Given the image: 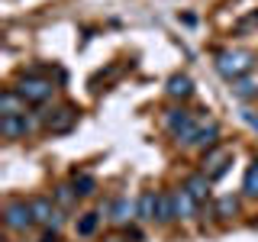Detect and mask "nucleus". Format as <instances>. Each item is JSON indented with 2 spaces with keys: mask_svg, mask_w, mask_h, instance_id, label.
<instances>
[{
  "mask_svg": "<svg viewBox=\"0 0 258 242\" xmlns=\"http://www.w3.org/2000/svg\"><path fill=\"white\" fill-rule=\"evenodd\" d=\"M252 68H255V52H248V48H223L216 55V75L226 78L229 84L252 75Z\"/></svg>",
  "mask_w": 258,
  "mask_h": 242,
  "instance_id": "f257e3e1",
  "label": "nucleus"
},
{
  "mask_svg": "<svg viewBox=\"0 0 258 242\" xmlns=\"http://www.w3.org/2000/svg\"><path fill=\"white\" fill-rule=\"evenodd\" d=\"M165 129L171 133V139L181 142V145L197 142V116H194L190 110H184V107L165 110Z\"/></svg>",
  "mask_w": 258,
  "mask_h": 242,
  "instance_id": "f03ea898",
  "label": "nucleus"
},
{
  "mask_svg": "<svg viewBox=\"0 0 258 242\" xmlns=\"http://www.w3.org/2000/svg\"><path fill=\"white\" fill-rule=\"evenodd\" d=\"M32 207V216H36V226H42L45 236H58V229L64 226V216H61V207L48 197H32L29 200Z\"/></svg>",
  "mask_w": 258,
  "mask_h": 242,
  "instance_id": "7ed1b4c3",
  "label": "nucleus"
},
{
  "mask_svg": "<svg viewBox=\"0 0 258 242\" xmlns=\"http://www.w3.org/2000/svg\"><path fill=\"white\" fill-rule=\"evenodd\" d=\"M16 94L26 103H45L55 94V84H52V78H42V75H23L16 81Z\"/></svg>",
  "mask_w": 258,
  "mask_h": 242,
  "instance_id": "20e7f679",
  "label": "nucleus"
},
{
  "mask_svg": "<svg viewBox=\"0 0 258 242\" xmlns=\"http://www.w3.org/2000/svg\"><path fill=\"white\" fill-rule=\"evenodd\" d=\"M4 223H7V229H13V232H23V229H29V226H36L29 200H10V204L4 207Z\"/></svg>",
  "mask_w": 258,
  "mask_h": 242,
  "instance_id": "39448f33",
  "label": "nucleus"
},
{
  "mask_svg": "<svg viewBox=\"0 0 258 242\" xmlns=\"http://www.w3.org/2000/svg\"><path fill=\"white\" fill-rule=\"evenodd\" d=\"M229 161H232V155L226 149H210L204 155V174L210 181H220V177L229 171Z\"/></svg>",
  "mask_w": 258,
  "mask_h": 242,
  "instance_id": "423d86ee",
  "label": "nucleus"
},
{
  "mask_svg": "<svg viewBox=\"0 0 258 242\" xmlns=\"http://www.w3.org/2000/svg\"><path fill=\"white\" fill-rule=\"evenodd\" d=\"M48 133H71L78 123V110L75 107H58V110H52L48 116L42 119Z\"/></svg>",
  "mask_w": 258,
  "mask_h": 242,
  "instance_id": "0eeeda50",
  "label": "nucleus"
},
{
  "mask_svg": "<svg viewBox=\"0 0 258 242\" xmlns=\"http://www.w3.org/2000/svg\"><path fill=\"white\" fill-rule=\"evenodd\" d=\"M216 142H220V123H216L213 116H197V149H216Z\"/></svg>",
  "mask_w": 258,
  "mask_h": 242,
  "instance_id": "6e6552de",
  "label": "nucleus"
},
{
  "mask_svg": "<svg viewBox=\"0 0 258 242\" xmlns=\"http://www.w3.org/2000/svg\"><path fill=\"white\" fill-rule=\"evenodd\" d=\"M36 126V116H0V133L7 139H23Z\"/></svg>",
  "mask_w": 258,
  "mask_h": 242,
  "instance_id": "1a4fd4ad",
  "label": "nucleus"
},
{
  "mask_svg": "<svg viewBox=\"0 0 258 242\" xmlns=\"http://www.w3.org/2000/svg\"><path fill=\"white\" fill-rule=\"evenodd\" d=\"M171 197H174V216H177V220H194V216H197V207H200V204L190 197L187 188L171 191Z\"/></svg>",
  "mask_w": 258,
  "mask_h": 242,
  "instance_id": "9d476101",
  "label": "nucleus"
},
{
  "mask_svg": "<svg viewBox=\"0 0 258 242\" xmlns=\"http://www.w3.org/2000/svg\"><path fill=\"white\" fill-rule=\"evenodd\" d=\"M107 216H110L116 226H129V220L136 216V204H133L129 197H116V200L107 207Z\"/></svg>",
  "mask_w": 258,
  "mask_h": 242,
  "instance_id": "9b49d317",
  "label": "nucleus"
},
{
  "mask_svg": "<svg viewBox=\"0 0 258 242\" xmlns=\"http://www.w3.org/2000/svg\"><path fill=\"white\" fill-rule=\"evenodd\" d=\"M0 116H26V100L16 94V87L0 94Z\"/></svg>",
  "mask_w": 258,
  "mask_h": 242,
  "instance_id": "f8f14e48",
  "label": "nucleus"
},
{
  "mask_svg": "<svg viewBox=\"0 0 258 242\" xmlns=\"http://www.w3.org/2000/svg\"><path fill=\"white\" fill-rule=\"evenodd\" d=\"M165 91H168V97H174V100H187L194 94V81L187 75H171L168 84H165Z\"/></svg>",
  "mask_w": 258,
  "mask_h": 242,
  "instance_id": "ddd939ff",
  "label": "nucleus"
},
{
  "mask_svg": "<svg viewBox=\"0 0 258 242\" xmlns=\"http://www.w3.org/2000/svg\"><path fill=\"white\" fill-rule=\"evenodd\" d=\"M210 184H213V181H210V177L200 171V174H190L187 181H184V188L190 191V197L197 200V204H207V197H210Z\"/></svg>",
  "mask_w": 258,
  "mask_h": 242,
  "instance_id": "4468645a",
  "label": "nucleus"
},
{
  "mask_svg": "<svg viewBox=\"0 0 258 242\" xmlns=\"http://www.w3.org/2000/svg\"><path fill=\"white\" fill-rule=\"evenodd\" d=\"M155 204H158V191H145L136 200V220H142V223L155 220Z\"/></svg>",
  "mask_w": 258,
  "mask_h": 242,
  "instance_id": "2eb2a0df",
  "label": "nucleus"
},
{
  "mask_svg": "<svg viewBox=\"0 0 258 242\" xmlns=\"http://www.w3.org/2000/svg\"><path fill=\"white\" fill-rule=\"evenodd\" d=\"M155 220H158V223H171V220H177V216H174V197H171V191H158Z\"/></svg>",
  "mask_w": 258,
  "mask_h": 242,
  "instance_id": "dca6fc26",
  "label": "nucleus"
},
{
  "mask_svg": "<svg viewBox=\"0 0 258 242\" xmlns=\"http://www.w3.org/2000/svg\"><path fill=\"white\" fill-rule=\"evenodd\" d=\"M71 188L78 191V197H91V194L97 191V177L87 174V171H75V177H71Z\"/></svg>",
  "mask_w": 258,
  "mask_h": 242,
  "instance_id": "f3484780",
  "label": "nucleus"
},
{
  "mask_svg": "<svg viewBox=\"0 0 258 242\" xmlns=\"http://www.w3.org/2000/svg\"><path fill=\"white\" fill-rule=\"evenodd\" d=\"M229 91H232V97H239V100H248V97H255V94H258V81L245 75V78L232 81V84H229Z\"/></svg>",
  "mask_w": 258,
  "mask_h": 242,
  "instance_id": "a211bd4d",
  "label": "nucleus"
},
{
  "mask_svg": "<svg viewBox=\"0 0 258 242\" xmlns=\"http://www.w3.org/2000/svg\"><path fill=\"white\" fill-rule=\"evenodd\" d=\"M52 200H55L61 210H64V207H75V204H78V191L71 188V184H58V188H55V194H52Z\"/></svg>",
  "mask_w": 258,
  "mask_h": 242,
  "instance_id": "6ab92c4d",
  "label": "nucleus"
},
{
  "mask_svg": "<svg viewBox=\"0 0 258 242\" xmlns=\"http://www.w3.org/2000/svg\"><path fill=\"white\" fill-rule=\"evenodd\" d=\"M239 213V197H232V194H226V197L216 200V216L220 220H229V216Z\"/></svg>",
  "mask_w": 258,
  "mask_h": 242,
  "instance_id": "aec40b11",
  "label": "nucleus"
},
{
  "mask_svg": "<svg viewBox=\"0 0 258 242\" xmlns=\"http://www.w3.org/2000/svg\"><path fill=\"white\" fill-rule=\"evenodd\" d=\"M242 191H245L248 197H258V158L245 168V177H242Z\"/></svg>",
  "mask_w": 258,
  "mask_h": 242,
  "instance_id": "412c9836",
  "label": "nucleus"
},
{
  "mask_svg": "<svg viewBox=\"0 0 258 242\" xmlns=\"http://www.w3.org/2000/svg\"><path fill=\"white\" fill-rule=\"evenodd\" d=\"M97 226H100V213H81V220H78V236H94Z\"/></svg>",
  "mask_w": 258,
  "mask_h": 242,
  "instance_id": "4be33fe9",
  "label": "nucleus"
},
{
  "mask_svg": "<svg viewBox=\"0 0 258 242\" xmlns=\"http://www.w3.org/2000/svg\"><path fill=\"white\" fill-rule=\"evenodd\" d=\"M242 119H245V123L258 133V113H255V110H242Z\"/></svg>",
  "mask_w": 258,
  "mask_h": 242,
  "instance_id": "5701e85b",
  "label": "nucleus"
},
{
  "mask_svg": "<svg viewBox=\"0 0 258 242\" xmlns=\"http://www.w3.org/2000/svg\"><path fill=\"white\" fill-rule=\"evenodd\" d=\"M126 239H136V242H142V232L133 226V229H126Z\"/></svg>",
  "mask_w": 258,
  "mask_h": 242,
  "instance_id": "b1692460",
  "label": "nucleus"
},
{
  "mask_svg": "<svg viewBox=\"0 0 258 242\" xmlns=\"http://www.w3.org/2000/svg\"><path fill=\"white\" fill-rule=\"evenodd\" d=\"M42 242H58V236H45V239H42Z\"/></svg>",
  "mask_w": 258,
  "mask_h": 242,
  "instance_id": "393cba45",
  "label": "nucleus"
},
{
  "mask_svg": "<svg viewBox=\"0 0 258 242\" xmlns=\"http://www.w3.org/2000/svg\"><path fill=\"white\" fill-rule=\"evenodd\" d=\"M110 242H119V239H110Z\"/></svg>",
  "mask_w": 258,
  "mask_h": 242,
  "instance_id": "a878e982",
  "label": "nucleus"
}]
</instances>
